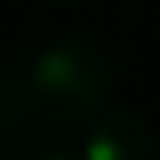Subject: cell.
<instances>
[{"mask_svg": "<svg viewBox=\"0 0 160 160\" xmlns=\"http://www.w3.org/2000/svg\"><path fill=\"white\" fill-rule=\"evenodd\" d=\"M31 114L50 126H80L107 107L114 92V61L92 42H53L27 65Z\"/></svg>", "mask_w": 160, "mask_h": 160, "instance_id": "1", "label": "cell"}, {"mask_svg": "<svg viewBox=\"0 0 160 160\" xmlns=\"http://www.w3.org/2000/svg\"><path fill=\"white\" fill-rule=\"evenodd\" d=\"M152 156V130L133 111H107L92 118L80 160H149Z\"/></svg>", "mask_w": 160, "mask_h": 160, "instance_id": "2", "label": "cell"}, {"mask_svg": "<svg viewBox=\"0 0 160 160\" xmlns=\"http://www.w3.org/2000/svg\"><path fill=\"white\" fill-rule=\"evenodd\" d=\"M27 114H31L27 84H23V80H15L12 72H4V76H0V133L15 130Z\"/></svg>", "mask_w": 160, "mask_h": 160, "instance_id": "3", "label": "cell"}, {"mask_svg": "<svg viewBox=\"0 0 160 160\" xmlns=\"http://www.w3.org/2000/svg\"><path fill=\"white\" fill-rule=\"evenodd\" d=\"M34 160H76V156H69V152H42V156H34Z\"/></svg>", "mask_w": 160, "mask_h": 160, "instance_id": "4", "label": "cell"}]
</instances>
